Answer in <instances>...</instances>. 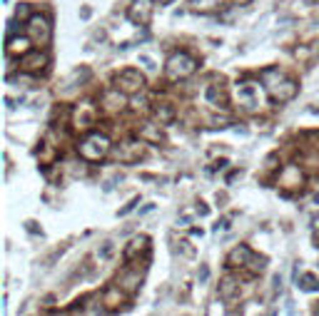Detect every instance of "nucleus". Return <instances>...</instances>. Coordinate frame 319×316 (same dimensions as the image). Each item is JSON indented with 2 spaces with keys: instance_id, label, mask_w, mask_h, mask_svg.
Returning <instances> with one entry per match:
<instances>
[{
  "instance_id": "1",
  "label": "nucleus",
  "mask_w": 319,
  "mask_h": 316,
  "mask_svg": "<svg viewBox=\"0 0 319 316\" xmlns=\"http://www.w3.org/2000/svg\"><path fill=\"white\" fill-rule=\"evenodd\" d=\"M197 70V60L187 53H175L167 62V75L172 80H180V77H187Z\"/></svg>"
},
{
  "instance_id": "2",
  "label": "nucleus",
  "mask_w": 319,
  "mask_h": 316,
  "mask_svg": "<svg viewBox=\"0 0 319 316\" xmlns=\"http://www.w3.org/2000/svg\"><path fill=\"white\" fill-rule=\"evenodd\" d=\"M108 150H110V142H108V137H105V135H90L88 140L80 144V155L85 159H90V162L105 157V155H108Z\"/></svg>"
},
{
  "instance_id": "3",
  "label": "nucleus",
  "mask_w": 319,
  "mask_h": 316,
  "mask_svg": "<svg viewBox=\"0 0 319 316\" xmlns=\"http://www.w3.org/2000/svg\"><path fill=\"white\" fill-rule=\"evenodd\" d=\"M272 77H274V82L269 85V90H272V95L277 97V100H282V102H287V100H292L294 95H297V85L292 80H287L282 72H277V70H267Z\"/></svg>"
},
{
  "instance_id": "4",
  "label": "nucleus",
  "mask_w": 319,
  "mask_h": 316,
  "mask_svg": "<svg viewBox=\"0 0 319 316\" xmlns=\"http://www.w3.org/2000/svg\"><path fill=\"white\" fill-rule=\"evenodd\" d=\"M237 102L242 105L244 110H257V105H260V88L252 85V82H242V85H237Z\"/></svg>"
},
{
  "instance_id": "5",
  "label": "nucleus",
  "mask_w": 319,
  "mask_h": 316,
  "mask_svg": "<svg viewBox=\"0 0 319 316\" xmlns=\"http://www.w3.org/2000/svg\"><path fill=\"white\" fill-rule=\"evenodd\" d=\"M28 33L33 35L35 43H48V40H50V25H48V20L42 18V15H33L30 23H28Z\"/></svg>"
},
{
  "instance_id": "6",
  "label": "nucleus",
  "mask_w": 319,
  "mask_h": 316,
  "mask_svg": "<svg viewBox=\"0 0 319 316\" xmlns=\"http://www.w3.org/2000/svg\"><path fill=\"white\" fill-rule=\"evenodd\" d=\"M127 18H130L132 23H137V25L150 23V18H152V0H135V5L130 8Z\"/></svg>"
},
{
  "instance_id": "7",
  "label": "nucleus",
  "mask_w": 319,
  "mask_h": 316,
  "mask_svg": "<svg viewBox=\"0 0 319 316\" xmlns=\"http://www.w3.org/2000/svg\"><path fill=\"white\" fill-rule=\"evenodd\" d=\"M117 88H122L125 92H135L142 88V75L135 70H125L117 75Z\"/></svg>"
},
{
  "instance_id": "8",
  "label": "nucleus",
  "mask_w": 319,
  "mask_h": 316,
  "mask_svg": "<svg viewBox=\"0 0 319 316\" xmlns=\"http://www.w3.org/2000/svg\"><path fill=\"white\" fill-rule=\"evenodd\" d=\"M140 281H142V277H140V271H122V277L117 279V286L120 289H125L127 294H135L137 289H140Z\"/></svg>"
},
{
  "instance_id": "9",
  "label": "nucleus",
  "mask_w": 319,
  "mask_h": 316,
  "mask_svg": "<svg viewBox=\"0 0 319 316\" xmlns=\"http://www.w3.org/2000/svg\"><path fill=\"white\" fill-rule=\"evenodd\" d=\"M45 62H48V57H45V55L33 53V55H28V57L23 60V65H25V70H30V72H38L40 68H45Z\"/></svg>"
},
{
  "instance_id": "10",
  "label": "nucleus",
  "mask_w": 319,
  "mask_h": 316,
  "mask_svg": "<svg viewBox=\"0 0 319 316\" xmlns=\"http://www.w3.org/2000/svg\"><path fill=\"white\" fill-rule=\"evenodd\" d=\"M247 259H252V251H249L247 246H237V249L229 254V266H244Z\"/></svg>"
},
{
  "instance_id": "11",
  "label": "nucleus",
  "mask_w": 319,
  "mask_h": 316,
  "mask_svg": "<svg viewBox=\"0 0 319 316\" xmlns=\"http://www.w3.org/2000/svg\"><path fill=\"white\" fill-rule=\"evenodd\" d=\"M145 249H147V237H135L130 242V246L125 249V259H132L137 251H145Z\"/></svg>"
},
{
  "instance_id": "12",
  "label": "nucleus",
  "mask_w": 319,
  "mask_h": 316,
  "mask_svg": "<svg viewBox=\"0 0 319 316\" xmlns=\"http://www.w3.org/2000/svg\"><path fill=\"white\" fill-rule=\"evenodd\" d=\"M28 45H30L28 37H10V40H8V53H10V55H15V53H28Z\"/></svg>"
},
{
  "instance_id": "13",
  "label": "nucleus",
  "mask_w": 319,
  "mask_h": 316,
  "mask_svg": "<svg viewBox=\"0 0 319 316\" xmlns=\"http://www.w3.org/2000/svg\"><path fill=\"white\" fill-rule=\"evenodd\" d=\"M140 152H142V147L137 142H127L125 144V152H117V157L125 159V162H132L135 157H140Z\"/></svg>"
},
{
  "instance_id": "14",
  "label": "nucleus",
  "mask_w": 319,
  "mask_h": 316,
  "mask_svg": "<svg viewBox=\"0 0 319 316\" xmlns=\"http://www.w3.org/2000/svg\"><path fill=\"white\" fill-rule=\"evenodd\" d=\"M237 289H240V284H237L235 279H229V277H227V279L222 281V286H220V297L229 301V299H232V297H235V294H237Z\"/></svg>"
},
{
  "instance_id": "15",
  "label": "nucleus",
  "mask_w": 319,
  "mask_h": 316,
  "mask_svg": "<svg viewBox=\"0 0 319 316\" xmlns=\"http://www.w3.org/2000/svg\"><path fill=\"white\" fill-rule=\"evenodd\" d=\"M300 286L304 291H319V277H314V274H304V277L300 279Z\"/></svg>"
},
{
  "instance_id": "16",
  "label": "nucleus",
  "mask_w": 319,
  "mask_h": 316,
  "mask_svg": "<svg viewBox=\"0 0 319 316\" xmlns=\"http://www.w3.org/2000/svg\"><path fill=\"white\" fill-rule=\"evenodd\" d=\"M140 62H142V65H145L147 70H155V65H152V60H150V57H147V55H142V57H140Z\"/></svg>"
},
{
  "instance_id": "17",
  "label": "nucleus",
  "mask_w": 319,
  "mask_h": 316,
  "mask_svg": "<svg viewBox=\"0 0 319 316\" xmlns=\"http://www.w3.org/2000/svg\"><path fill=\"white\" fill-rule=\"evenodd\" d=\"M110 251H113V244H110V242H105V246H102V257H110Z\"/></svg>"
},
{
  "instance_id": "18",
  "label": "nucleus",
  "mask_w": 319,
  "mask_h": 316,
  "mask_svg": "<svg viewBox=\"0 0 319 316\" xmlns=\"http://www.w3.org/2000/svg\"><path fill=\"white\" fill-rule=\"evenodd\" d=\"M207 277H209V269L202 266V269H200V281H207Z\"/></svg>"
},
{
  "instance_id": "19",
  "label": "nucleus",
  "mask_w": 319,
  "mask_h": 316,
  "mask_svg": "<svg viewBox=\"0 0 319 316\" xmlns=\"http://www.w3.org/2000/svg\"><path fill=\"white\" fill-rule=\"evenodd\" d=\"M222 3H235V5H244V3H249V0H222Z\"/></svg>"
},
{
  "instance_id": "20",
  "label": "nucleus",
  "mask_w": 319,
  "mask_h": 316,
  "mask_svg": "<svg viewBox=\"0 0 319 316\" xmlns=\"http://www.w3.org/2000/svg\"><path fill=\"white\" fill-rule=\"evenodd\" d=\"M20 15H28V8H25V5H20V8H18V18H20Z\"/></svg>"
},
{
  "instance_id": "21",
  "label": "nucleus",
  "mask_w": 319,
  "mask_h": 316,
  "mask_svg": "<svg viewBox=\"0 0 319 316\" xmlns=\"http://www.w3.org/2000/svg\"><path fill=\"white\" fill-rule=\"evenodd\" d=\"M169 3H172V0H160V5H169Z\"/></svg>"
}]
</instances>
